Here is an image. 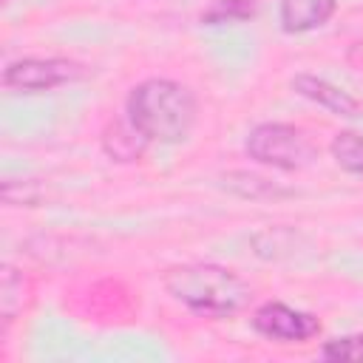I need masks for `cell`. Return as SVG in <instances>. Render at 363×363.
I'll list each match as a JSON object with an SVG mask.
<instances>
[{
  "label": "cell",
  "mask_w": 363,
  "mask_h": 363,
  "mask_svg": "<svg viewBox=\"0 0 363 363\" xmlns=\"http://www.w3.org/2000/svg\"><path fill=\"white\" fill-rule=\"evenodd\" d=\"M337 11V0H281L278 23L284 34H306L326 26Z\"/></svg>",
  "instance_id": "obj_7"
},
{
  "label": "cell",
  "mask_w": 363,
  "mask_h": 363,
  "mask_svg": "<svg viewBox=\"0 0 363 363\" xmlns=\"http://www.w3.org/2000/svg\"><path fill=\"white\" fill-rule=\"evenodd\" d=\"M252 329L275 343H306L320 335V320L284 301H267L252 312Z\"/></svg>",
  "instance_id": "obj_5"
},
{
  "label": "cell",
  "mask_w": 363,
  "mask_h": 363,
  "mask_svg": "<svg viewBox=\"0 0 363 363\" xmlns=\"http://www.w3.org/2000/svg\"><path fill=\"white\" fill-rule=\"evenodd\" d=\"M258 14V0H213L210 6L201 9L199 23L218 28V26H238L250 23Z\"/></svg>",
  "instance_id": "obj_11"
},
{
  "label": "cell",
  "mask_w": 363,
  "mask_h": 363,
  "mask_svg": "<svg viewBox=\"0 0 363 363\" xmlns=\"http://www.w3.org/2000/svg\"><path fill=\"white\" fill-rule=\"evenodd\" d=\"M329 153L335 164L352 176H363V133L360 130H340L329 142Z\"/></svg>",
  "instance_id": "obj_12"
},
{
  "label": "cell",
  "mask_w": 363,
  "mask_h": 363,
  "mask_svg": "<svg viewBox=\"0 0 363 363\" xmlns=\"http://www.w3.org/2000/svg\"><path fill=\"white\" fill-rule=\"evenodd\" d=\"M292 91L298 96H303L306 102L335 113V116H346V119H363V99L352 96L349 91H343L340 85L323 79V77H315V74H295L289 79Z\"/></svg>",
  "instance_id": "obj_6"
},
{
  "label": "cell",
  "mask_w": 363,
  "mask_h": 363,
  "mask_svg": "<svg viewBox=\"0 0 363 363\" xmlns=\"http://www.w3.org/2000/svg\"><path fill=\"white\" fill-rule=\"evenodd\" d=\"M34 301V281L28 272H23L14 264H3L0 272V318L9 326L17 320Z\"/></svg>",
  "instance_id": "obj_9"
},
{
  "label": "cell",
  "mask_w": 363,
  "mask_h": 363,
  "mask_svg": "<svg viewBox=\"0 0 363 363\" xmlns=\"http://www.w3.org/2000/svg\"><path fill=\"white\" fill-rule=\"evenodd\" d=\"M0 3H3V6H6V3H9V0H0Z\"/></svg>",
  "instance_id": "obj_16"
},
{
  "label": "cell",
  "mask_w": 363,
  "mask_h": 363,
  "mask_svg": "<svg viewBox=\"0 0 363 363\" xmlns=\"http://www.w3.org/2000/svg\"><path fill=\"white\" fill-rule=\"evenodd\" d=\"M0 199L9 207H40L48 199V184L43 179H6Z\"/></svg>",
  "instance_id": "obj_14"
},
{
  "label": "cell",
  "mask_w": 363,
  "mask_h": 363,
  "mask_svg": "<svg viewBox=\"0 0 363 363\" xmlns=\"http://www.w3.org/2000/svg\"><path fill=\"white\" fill-rule=\"evenodd\" d=\"M323 360H337V363H363V335H343L332 337L320 346Z\"/></svg>",
  "instance_id": "obj_15"
},
{
  "label": "cell",
  "mask_w": 363,
  "mask_h": 363,
  "mask_svg": "<svg viewBox=\"0 0 363 363\" xmlns=\"http://www.w3.org/2000/svg\"><path fill=\"white\" fill-rule=\"evenodd\" d=\"M298 241H301V233L292 227H267L252 238V247H255V255L278 261V258L292 255Z\"/></svg>",
  "instance_id": "obj_13"
},
{
  "label": "cell",
  "mask_w": 363,
  "mask_h": 363,
  "mask_svg": "<svg viewBox=\"0 0 363 363\" xmlns=\"http://www.w3.org/2000/svg\"><path fill=\"white\" fill-rule=\"evenodd\" d=\"M196 94L167 77L136 82L125 99V116L150 145H179L196 125Z\"/></svg>",
  "instance_id": "obj_1"
},
{
  "label": "cell",
  "mask_w": 363,
  "mask_h": 363,
  "mask_svg": "<svg viewBox=\"0 0 363 363\" xmlns=\"http://www.w3.org/2000/svg\"><path fill=\"white\" fill-rule=\"evenodd\" d=\"M85 77V65L65 57H23L3 68V85L17 94H43Z\"/></svg>",
  "instance_id": "obj_4"
},
{
  "label": "cell",
  "mask_w": 363,
  "mask_h": 363,
  "mask_svg": "<svg viewBox=\"0 0 363 363\" xmlns=\"http://www.w3.org/2000/svg\"><path fill=\"white\" fill-rule=\"evenodd\" d=\"M244 153L275 170H303L315 159V145L303 128L289 122H261L244 139Z\"/></svg>",
  "instance_id": "obj_3"
},
{
  "label": "cell",
  "mask_w": 363,
  "mask_h": 363,
  "mask_svg": "<svg viewBox=\"0 0 363 363\" xmlns=\"http://www.w3.org/2000/svg\"><path fill=\"white\" fill-rule=\"evenodd\" d=\"M221 187L238 199H250V201H269V199H284L292 196V190L281 187L278 182H269L258 173H247V170H230L221 176Z\"/></svg>",
  "instance_id": "obj_10"
},
{
  "label": "cell",
  "mask_w": 363,
  "mask_h": 363,
  "mask_svg": "<svg viewBox=\"0 0 363 363\" xmlns=\"http://www.w3.org/2000/svg\"><path fill=\"white\" fill-rule=\"evenodd\" d=\"M167 295L201 318H230L250 306L252 286L230 267L213 261H190L164 269Z\"/></svg>",
  "instance_id": "obj_2"
},
{
  "label": "cell",
  "mask_w": 363,
  "mask_h": 363,
  "mask_svg": "<svg viewBox=\"0 0 363 363\" xmlns=\"http://www.w3.org/2000/svg\"><path fill=\"white\" fill-rule=\"evenodd\" d=\"M99 145H102V153H105L111 162H119V164H133V162H139V159L147 153V147H150V142L133 128V122H130L128 116L111 119V122L102 128V133H99Z\"/></svg>",
  "instance_id": "obj_8"
}]
</instances>
